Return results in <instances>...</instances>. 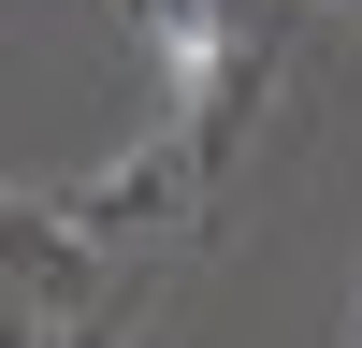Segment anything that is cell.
<instances>
[{
  "mask_svg": "<svg viewBox=\"0 0 362 348\" xmlns=\"http://www.w3.org/2000/svg\"><path fill=\"white\" fill-rule=\"evenodd\" d=\"M145 44H160L174 102H203V87H218V0H145Z\"/></svg>",
  "mask_w": 362,
  "mask_h": 348,
  "instance_id": "1",
  "label": "cell"
}]
</instances>
